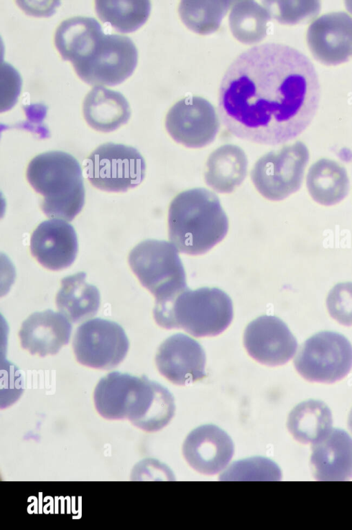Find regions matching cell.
<instances>
[{
	"label": "cell",
	"mask_w": 352,
	"mask_h": 530,
	"mask_svg": "<svg viewBox=\"0 0 352 530\" xmlns=\"http://www.w3.org/2000/svg\"><path fill=\"white\" fill-rule=\"evenodd\" d=\"M320 96L310 60L290 46L267 43L243 52L230 65L219 86L218 110L232 135L276 146L305 130Z\"/></svg>",
	"instance_id": "cell-1"
},
{
	"label": "cell",
	"mask_w": 352,
	"mask_h": 530,
	"mask_svg": "<svg viewBox=\"0 0 352 530\" xmlns=\"http://www.w3.org/2000/svg\"><path fill=\"white\" fill-rule=\"evenodd\" d=\"M98 412L107 419H129L136 427L155 432L174 416L175 405L170 391L148 379L112 372L100 379L94 393Z\"/></svg>",
	"instance_id": "cell-2"
},
{
	"label": "cell",
	"mask_w": 352,
	"mask_h": 530,
	"mask_svg": "<svg viewBox=\"0 0 352 530\" xmlns=\"http://www.w3.org/2000/svg\"><path fill=\"white\" fill-rule=\"evenodd\" d=\"M168 238L181 253L201 255L226 236L229 223L218 197L197 188L183 191L171 201Z\"/></svg>",
	"instance_id": "cell-3"
},
{
	"label": "cell",
	"mask_w": 352,
	"mask_h": 530,
	"mask_svg": "<svg viewBox=\"0 0 352 530\" xmlns=\"http://www.w3.org/2000/svg\"><path fill=\"white\" fill-rule=\"evenodd\" d=\"M26 177L43 197L41 208L49 218L72 221L81 211L85 197L82 170L72 155L48 151L34 157Z\"/></svg>",
	"instance_id": "cell-4"
},
{
	"label": "cell",
	"mask_w": 352,
	"mask_h": 530,
	"mask_svg": "<svg viewBox=\"0 0 352 530\" xmlns=\"http://www.w3.org/2000/svg\"><path fill=\"white\" fill-rule=\"evenodd\" d=\"M153 317L166 329H182L194 337H212L223 333L233 318L232 302L217 287H188L170 299L155 301Z\"/></svg>",
	"instance_id": "cell-5"
},
{
	"label": "cell",
	"mask_w": 352,
	"mask_h": 530,
	"mask_svg": "<svg viewBox=\"0 0 352 530\" xmlns=\"http://www.w3.org/2000/svg\"><path fill=\"white\" fill-rule=\"evenodd\" d=\"M129 265L155 301L172 298L187 288L186 276L178 250L171 243L147 239L129 253Z\"/></svg>",
	"instance_id": "cell-6"
},
{
	"label": "cell",
	"mask_w": 352,
	"mask_h": 530,
	"mask_svg": "<svg viewBox=\"0 0 352 530\" xmlns=\"http://www.w3.org/2000/svg\"><path fill=\"white\" fill-rule=\"evenodd\" d=\"M137 63L138 50L129 37L104 33L86 56L73 67L87 84L115 86L133 73Z\"/></svg>",
	"instance_id": "cell-7"
},
{
	"label": "cell",
	"mask_w": 352,
	"mask_h": 530,
	"mask_svg": "<svg viewBox=\"0 0 352 530\" xmlns=\"http://www.w3.org/2000/svg\"><path fill=\"white\" fill-rule=\"evenodd\" d=\"M294 364L299 375L309 382L333 384L350 372L352 346L343 335L321 331L300 346Z\"/></svg>",
	"instance_id": "cell-8"
},
{
	"label": "cell",
	"mask_w": 352,
	"mask_h": 530,
	"mask_svg": "<svg viewBox=\"0 0 352 530\" xmlns=\"http://www.w3.org/2000/svg\"><path fill=\"white\" fill-rule=\"evenodd\" d=\"M309 161L301 142L272 151L255 163L251 179L258 192L270 201H281L298 190Z\"/></svg>",
	"instance_id": "cell-9"
},
{
	"label": "cell",
	"mask_w": 352,
	"mask_h": 530,
	"mask_svg": "<svg viewBox=\"0 0 352 530\" xmlns=\"http://www.w3.org/2000/svg\"><path fill=\"white\" fill-rule=\"evenodd\" d=\"M92 186L107 192H126L140 185L146 174L144 157L134 147L108 142L99 146L86 163Z\"/></svg>",
	"instance_id": "cell-10"
},
{
	"label": "cell",
	"mask_w": 352,
	"mask_h": 530,
	"mask_svg": "<svg viewBox=\"0 0 352 530\" xmlns=\"http://www.w3.org/2000/svg\"><path fill=\"white\" fill-rule=\"evenodd\" d=\"M129 342L124 330L116 322L94 318L78 327L73 340L77 361L86 366L109 370L126 357Z\"/></svg>",
	"instance_id": "cell-11"
},
{
	"label": "cell",
	"mask_w": 352,
	"mask_h": 530,
	"mask_svg": "<svg viewBox=\"0 0 352 530\" xmlns=\"http://www.w3.org/2000/svg\"><path fill=\"white\" fill-rule=\"evenodd\" d=\"M219 126L214 107L198 96H189L176 102L165 120L166 129L170 136L177 143L192 148L211 144Z\"/></svg>",
	"instance_id": "cell-12"
},
{
	"label": "cell",
	"mask_w": 352,
	"mask_h": 530,
	"mask_svg": "<svg viewBox=\"0 0 352 530\" xmlns=\"http://www.w3.org/2000/svg\"><path fill=\"white\" fill-rule=\"evenodd\" d=\"M244 346L250 357L265 366L287 363L297 349V341L286 324L274 316H262L246 327Z\"/></svg>",
	"instance_id": "cell-13"
},
{
	"label": "cell",
	"mask_w": 352,
	"mask_h": 530,
	"mask_svg": "<svg viewBox=\"0 0 352 530\" xmlns=\"http://www.w3.org/2000/svg\"><path fill=\"white\" fill-rule=\"evenodd\" d=\"M155 363L160 373L176 385H188L206 376L204 349L182 333L173 335L161 344Z\"/></svg>",
	"instance_id": "cell-14"
},
{
	"label": "cell",
	"mask_w": 352,
	"mask_h": 530,
	"mask_svg": "<svg viewBox=\"0 0 352 530\" xmlns=\"http://www.w3.org/2000/svg\"><path fill=\"white\" fill-rule=\"evenodd\" d=\"M307 41L314 58L326 65H336L352 58V18L332 12L315 20L307 30Z\"/></svg>",
	"instance_id": "cell-15"
},
{
	"label": "cell",
	"mask_w": 352,
	"mask_h": 530,
	"mask_svg": "<svg viewBox=\"0 0 352 530\" xmlns=\"http://www.w3.org/2000/svg\"><path fill=\"white\" fill-rule=\"evenodd\" d=\"M78 250L74 227L67 221L52 219L40 223L30 238L32 256L44 267L58 271L74 263Z\"/></svg>",
	"instance_id": "cell-16"
},
{
	"label": "cell",
	"mask_w": 352,
	"mask_h": 530,
	"mask_svg": "<svg viewBox=\"0 0 352 530\" xmlns=\"http://www.w3.org/2000/svg\"><path fill=\"white\" fill-rule=\"evenodd\" d=\"M183 455L197 472L214 475L228 465L234 454L230 436L214 425H204L193 430L184 441Z\"/></svg>",
	"instance_id": "cell-17"
},
{
	"label": "cell",
	"mask_w": 352,
	"mask_h": 530,
	"mask_svg": "<svg viewBox=\"0 0 352 530\" xmlns=\"http://www.w3.org/2000/svg\"><path fill=\"white\" fill-rule=\"evenodd\" d=\"M72 325L61 313L47 309L32 313L19 332L21 346L32 355H55L68 344Z\"/></svg>",
	"instance_id": "cell-18"
},
{
	"label": "cell",
	"mask_w": 352,
	"mask_h": 530,
	"mask_svg": "<svg viewBox=\"0 0 352 530\" xmlns=\"http://www.w3.org/2000/svg\"><path fill=\"white\" fill-rule=\"evenodd\" d=\"M310 463L318 481H346L352 478V439L344 430H331L312 444Z\"/></svg>",
	"instance_id": "cell-19"
},
{
	"label": "cell",
	"mask_w": 352,
	"mask_h": 530,
	"mask_svg": "<svg viewBox=\"0 0 352 530\" xmlns=\"http://www.w3.org/2000/svg\"><path fill=\"white\" fill-rule=\"evenodd\" d=\"M82 111L87 123L104 133L113 131L129 121V104L124 96L102 86L94 87L85 96Z\"/></svg>",
	"instance_id": "cell-20"
},
{
	"label": "cell",
	"mask_w": 352,
	"mask_h": 530,
	"mask_svg": "<svg viewBox=\"0 0 352 530\" xmlns=\"http://www.w3.org/2000/svg\"><path fill=\"white\" fill-rule=\"evenodd\" d=\"M248 158L238 146L225 144L213 151L206 162V184L219 193H230L245 179Z\"/></svg>",
	"instance_id": "cell-21"
},
{
	"label": "cell",
	"mask_w": 352,
	"mask_h": 530,
	"mask_svg": "<svg viewBox=\"0 0 352 530\" xmlns=\"http://www.w3.org/2000/svg\"><path fill=\"white\" fill-rule=\"evenodd\" d=\"M86 273L80 272L65 277L57 293L56 303L60 313L78 323L95 316L100 298L98 289L85 282Z\"/></svg>",
	"instance_id": "cell-22"
},
{
	"label": "cell",
	"mask_w": 352,
	"mask_h": 530,
	"mask_svg": "<svg viewBox=\"0 0 352 530\" xmlns=\"http://www.w3.org/2000/svg\"><path fill=\"white\" fill-rule=\"evenodd\" d=\"M104 31L92 17L75 16L63 21L57 27L54 44L64 60L72 65L81 60Z\"/></svg>",
	"instance_id": "cell-23"
},
{
	"label": "cell",
	"mask_w": 352,
	"mask_h": 530,
	"mask_svg": "<svg viewBox=\"0 0 352 530\" xmlns=\"http://www.w3.org/2000/svg\"><path fill=\"white\" fill-rule=\"evenodd\" d=\"M333 419L329 408L322 401L309 399L298 404L290 412L287 427L298 441L316 443L332 430Z\"/></svg>",
	"instance_id": "cell-24"
},
{
	"label": "cell",
	"mask_w": 352,
	"mask_h": 530,
	"mask_svg": "<svg viewBox=\"0 0 352 530\" xmlns=\"http://www.w3.org/2000/svg\"><path fill=\"white\" fill-rule=\"evenodd\" d=\"M307 186L315 201L332 206L347 195L349 180L344 168L333 160L321 159L309 168Z\"/></svg>",
	"instance_id": "cell-25"
},
{
	"label": "cell",
	"mask_w": 352,
	"mask_h": 530,
	"mask_svg": "<svg viewBox=\"0 0 352 530\" xmlns=\"http://www.w3.org/2000/svg\"><path fill=\"white\" fill-rule=\"evenodd\" d=\"M270 19L268 10L254 1H235L229 15V25L236 40L250 45L265 37Z\"/></svg>",
	"instance_id": "cell-26"
},
{
	"label": "cell",
	"mask_w": 352,
	"mask_h": 530,
	"mask_svg": "<svg viewBox=\"0 0 352 530\" xmlns=\"http://www.w3.org/2000/svg\"><path fill=\"white\" fill-rule=\"evenodd\" d=\"M149 1H96L95 10L100 19L121 33L134 32L147 21Z\"/></svg>",
	"instance_id": "cell-27"
},
{
	"label": "cell",
	"mask_w": 352,
	"mask_h": 530,
	"mask_svg": "<svg viewBox=\"0 0 352 530\" xmlns=\"http://www.w3.org/2000/svg\"><path fill=\"white\" fill-rule=\"evenodd\" d=\"M233 3L232 1H182L178 10L182 22L189 30L206 35L219 29Z\"/></svg>",
	"instance_id": "cell-28"
},
{
	"label": "cell",
	"mask_w": 352,
	"mask_h": 530,
	"mask_svg": "<svg viewBox=\"0 0 352 530\" xmlns=\"http://www.w3.org/2000/svg\"><path fill=\"white\" fill-rule=\"evenodd\" d=\"M263 4L271 17L283 24H295L320 10L317 1H263Z\"/></svg>",
	"instance_id": "cell-29"
},
{
	"label": "cell",
	"mask_w": 352,
	"mask_h": 530,
	"mask_svg": "<svg viewBox=\"0 0 352 530\" xmlns=\"http://www.w3.org/2000/svg\"><path fill=\"white\" fill-rule=\"evenodd\" d=\"M327 307L330 316L339 324L352 326V283L335 285L327 298Z\"/></svg>",
	"instance_id": "cell-30"
},
{
	"label": "cell",
	"mask_w": 352,
	"mask_h": 530,
	"mask_svg": "<svg viewBox=\"0 0 352 530\" xmlns=\"http://www.w3.org/2000/svg\"><path fill=\"white\" fill-rule=\"evenodd\" d=\"M348 426H349V430H351V432L352 433V409L351 410V411L349 412V415Z\"/></svg>",
	"instance_id": "cell-31"
}]
</instances>
